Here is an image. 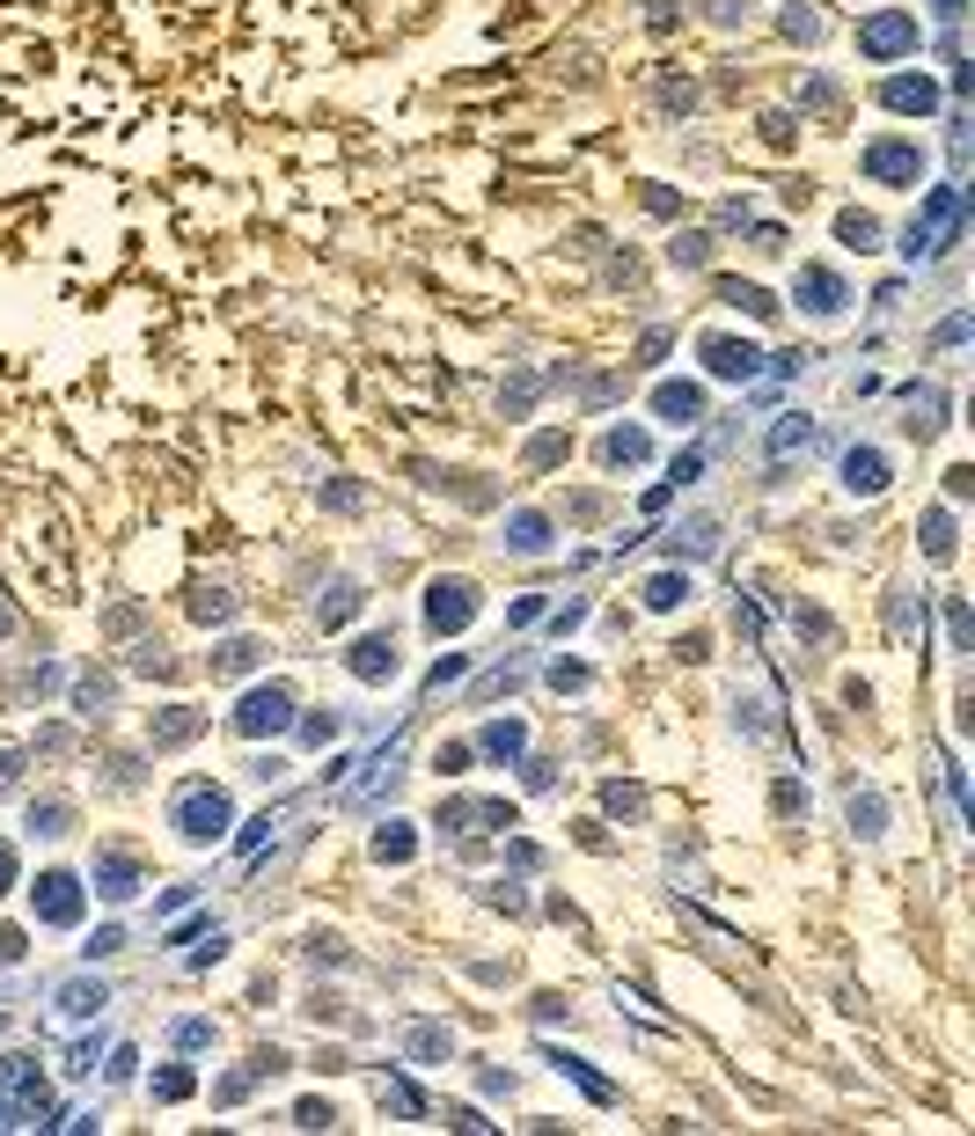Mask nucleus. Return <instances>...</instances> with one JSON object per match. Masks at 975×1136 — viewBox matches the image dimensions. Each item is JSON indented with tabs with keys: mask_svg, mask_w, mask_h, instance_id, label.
Instances as JSON below:
<instances>
[{
	"mask_svg": "<svg viewBox=\"0 0 975 1136\" xmlns=\"http://www.w3.org/2000/svg\"><path fill=\"white\" fill-rule=\"evenodd\" d=\"M705 360H711V374H733V382H748V374H756V345L711 338V345H705Z\"/></svg>",
	"mask_w": 975,
	"mask_h": 1136,
	"instance_id": "f257e3e1",
	"label": "nucleus"
},
{
	"mask_svg": "<svg viewBox=\"0 0 975 1136\" xmlns=\"http://www.w3.org/2000/svg\"><path fill=\"white\" fill-rule=\"evenodd\" d=\"M917 45V23L909 15H880V23H866V51H903Z\"/></svg>",
	"mask_w": 975,
	"mask_h": 1136,
	"instance_id": "f03ea898",
	"label": "nucleus"
},
{
	"mask_svg": "<svg viewBox=\"0 0 975 1136\" xmlns=\"http://www.w3.org/2000/svg\"><path fill=\"white\" fill-rule=\"evenodd\" d=\"M243 726H249V733H265V726H287V689H257V697L243 704Z\"/></svg>",
	"mask_w": 975,
	"mask_h": 1136,
	"instance_id": "7ed1b4c3",
	"label": "nucleus"
},
{
	"mask_svg": "<svg viewBox=\"0 0 975 1136\" xmlns=\"http://www.w3.org/2000/svg\"><path fill=\"white\" fill-rule=\"evenodd\" d=\"M220 822H228V807H220V792H191V799H184V828H191V836H213Z\"/></svg>",
	"mask_w": 975,
	"mask_h": 1136,
	"instance_id": "20e7f679",
	"label": "nucleus"
},
{
	"mask_svg": "<svg viewBox=\"0 0 975 1136\" xmlns=\"http://www.w3.org/2000/svg\"><path fill=\"white\" fill-rule=\"evenodd\" d=\"M463 616H469V587H463V580H455V587H440V594H433V630L463 624Z\"/></svg>",
	"mask_w": 975,
	"mask_h": 1136,
	"instance_id": "39448f33",
	"label": "nucleus"
},
{
	"mask_svg": "<svg viewBox=\"0 0 975 1136\" xmlns=\"http://www.w3.org/2000/svg\"><path fill=\"white\" fill-rule=\"evenodd\" d=\"M866 170H873V176H917V154H909V147H873V154H866Z\"/></svg>",
	"mask_w": 975,
	"mask_h": 1136,
	"instance_id": "423d86ee",
	"label": "nucleus"
},
{
	"mask_svg": "<svg viewBox=\"0 0 975 1136\" xmlns=\"http://www.w3.org/2000/svg\"><path fill=\"white\" fill-rule=\"evenodd\" d=\"M844 470H851V491H880V484H887V462H880L873 448H866V455H851Z\"/></svg>",
	"mask_w": 975,
	"mask_h": 1136,
	"instance_id": "0eeeda50",
	"label": "nucleus"
},
{
	"mask_svg": "<svg viewBox=\"0 0 975 1136\" xmlns=\"http://www.w3.org/2000/svg\"><path fill=\"white\" fill-rule=\"evenodd\" d=\"M73 909H81V902H73V880H59V872H51V880H45V917H51V924H67Z\"/></svg>",
	"mask_w": 975,
	"mask_h": 1136,
	"instance_id": "6e6552de",
	"label": "nucleus"
},
{
	"mask_svg": "<svg viewBox=\"0 0 975 1136\" xmlns=\"http://www.w3.org/2000/svg\"><path fill=\"white\" fill-rule=\"evenodd\" d=\"M352 668H360V675H390V668H396V653H390V638H367L360 653H352Z\"/></svg>",
	"mask_w": 975,
	"mask_h": 1136,
	"instance_id": "1a4fd4ad",
	"label": "nucleus"
},
{
	"mask_svg": "<svg viewBox=\"0 0 975 1136\" xmlns=\"http://www.w3.org/2000/svg\"><path fill=\"white\" fill-rule=\"evenodd\" d=\"M887 103H895V111H931V81H895Z\"/></svg>",
	"mask_w": 975,
	"mask_h": 1136,
	"instance_id": "9d476101",
	"label": "nucleus"
},
{
	"mask_svg": "<svg viewBox=\"0 0 975 1136\" xmlns=\"http://www.w3.org/2000/svg\"><path fill=\"white\" fill-rule=\"evenodd\" d=\"M660 411L668 418H697L705 411V396H697V389H660Z\"/></svg>",
	"mask_w": 975,
	"mask_h": 1136,
	"instance_id": "9b49d317",
	"label": "nucleus"
},
{
	"mask_svg": "<svg viewBox=\"0 0 975 1136\" xmlns=\"http://www.w3.org/2000/svg\"><path fill=\"white\" fill-rule=\"evenodd\" d=\"M8 880H15V866H8V850H0V895H8Z\"/></svg>",
	"mask_w": 975,
	"mask_h": 1136,
	"instance_id": "f8f14e48",
	"label": "nucleus"
}]
</instances>
